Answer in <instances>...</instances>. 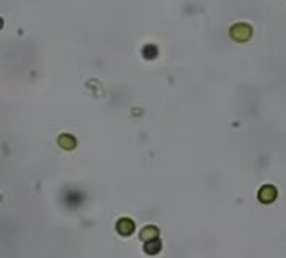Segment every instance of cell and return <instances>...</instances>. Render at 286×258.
Returning a JSON list of instances; mask_svg holds the SVG:
<instances>
[{
  "label": "cell",
  "mask_w": 286,
  "mask_h": 258,
  "mask_svg": "<svg viewBox=\"0 0 286 258\" xmlns=\"http://www.w3.org/2000/svg\"><path fill=\"white\" fill-rule=\"evenodd\" d=\"M249 35H251V29L246 24H238V26H234L231 29V37L234 40H239V42H243V40H248Z\"/></svg>",
  "instance_id": "6da1fadb"
},
{
  "label": "cell",
  "mask_w": 286,
  "mask_h": 258,
  "mask_svg": "<svg viewBox=\"0 0 286 258\" xmlns=\"http://www.w3.org/2000/svg\"><path fill=\"white\" fill-rule=\"evenodd\" d=\"M144 250L149 253V255H151V253H157L159 250H161V241H159L157 238L146 241V247H144Z\"/></svg>",
  "instance_id": "5b68a950"
},
{
  "label": "cell",
  "mask_w": 286,
  "mask_h": 258,
  "mask_svg": "<svg viewBox=\"0 0 286 258\" xmlns=\"http://www.w3.org/2000/svg\"><path fill=\"white\" fill-rule=\"evenodd\" d=\"M141 238H142V240H146V241L157 238V228H154V227L144 228V230L141 231Z\"/></svg>",
  "instance_id": "277c9868"
},
{
  "label": "cell",
  "mask_w": 286,
  "mask_h": 258,
  "mask_svg": "<svg viewBox=\"0 0 286 258\" xmlns=\"http://www.w3.org/2000/svg\"><path fill=\"white\" fill-rule=\"evenodd\" d=\"M117 231H119L121 235H124V236L130 235V233L134 231V223H132V220L122 218V220L117 221Z\"/></svg>",
  "instance_id": "7a4b0ae2"
},
{
  "label": "cell",
  "mask_w": 286,
  "mask_h": 258,
  "mask_svg": "<svg viewBox=\"0 0 286 258\" xmlns=\"http://www.w3.org/2000/svg\"><path fill=\"white\" fill-rule=\"evenodd\" d=\"M275 198H276V190L273 186H264V188H261V191H260V200L263 203H271V201H275Z\"/></svg>",
  "instance_id": "3957f363"
}]
</instances>
